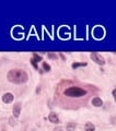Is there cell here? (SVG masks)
<instances>
[{
	"label": "cell",
	"instance_id": "obj_1",
	"mask_svg": "<svg viewBox=\"0 0 116 131\" xmlns=\"http://www.w3.org/2000/svg\"><path fill=\"white\" fill-rule=\"evenodd\" d=\"M58 89H59V95L64 98H67V100L85 101L89 95L88 89L78 84H73L72 81L63 82Z\"/></svg>",
	"mask_w": 116,
	"mask_h": 131
},
{
	"label": "cell",
	"instance_id": "obj_2",
	"mask_svg": "<svg viewBox=\"0 0 116 131\" xmlns=\"http://www.w3.org/2000/svg\"><path fill=\"white\" fill-rule=\"evenodd\" d=\"M7 79L9 80L11 83L23 84L27 81L28 75L23 69H11V70L7 73Z\"/></svg>",
	"mask_w": 116,
	"mask_h": 131
},
{
	"label": "cell",
	"instance_id": "obj_3",
	"mask_svg": "<svg viewBox=\"0 0 116 131\" xmlns=\"http://www.w3.org/2000/svg\"><path fill=\"white\" fill-rule=\"evenodd\" d=\"M90 57H91V59H92L94 62H96L98 64L103 66L105 63V59L103 58V56L100 55V54H98V52H91Z\"/></svg>",
	"mask_w": 116,
	"mask_h": 131
},
{
	"label": "cell",
	"instance_id": "obj_4",
	"mask_svg": "<svg viewBox=\"0 0 116 131\" xmlns=\"http://www.w3.org/2000/svg\"><path fill=\"white\" fill-rule=\"evenodd\" d=\"M13 100H14V96H13V94H12V93L8 92V93H5L2 95V102H3V103H6V104L12 103Z\"/></svg>",
	"mask_w": 116,
	"mask_h": 131
},
{
	"label": "cell",
	"instance_id": "obj_5",
	"mask_svg": "<svg viewBox=\"0 0 116 131\" xmlns=\"http://www.w3.org/2000/svg\"><path fill=\"white\" fill-rule=\"evenodd\" d=\"M21 114V103H15L13 105V116L19 117Z\"/></svg>",
	"mask_w": 116,
	"mask_h": 131
},
{
	"label": "cell",
	"instance_id": "obj_6",
	"mask_svg": "<svg viewBox=\"0 0 116 131\" xmlns=\"http://www.w3.org/2000/svg\"><path fill=\"white\" fill-rule=\"evenodd\" d=\"M48 120L52 122V124H58L59 122V118H58L57 114L55 113H51L48 115Z\"/></svg>",
	"mask_w": 116,
	"mask_h": 131
},
{
	"label": "cell",
	"instance_id": "obj_7",
	"mask_svg": "<svg viewBox=\"0 0 116 131\" xmlns=\"http://www.w3.org/2000/svg\"><path fill=\"white\" fill-rule=\"evenodd\" d=\"M91 103H92V105L95 106V107H101V106L103 105V101L99 96H96V97H93L92 98Z\"/></svg>",
	"mask_w": 116,
	"mask_h": 131
},
{
	"label": "cell",
	"instance_id": "obj_8",
	"mask_svg": "<svg viewBox=\"0 0 116 131\" xmlns=\"http://www.w3.org/2000/svg\"><path fill=\"white\" fill-rule=\"evenodd\" d=\"M84 131H95V127L91 122H86L84 126Z\"/></svg>",
	"mask_w": 116,
	"mask_h": 131
},
{
	"label": "cell",
	"instance_id": "obj_9",
	"mask_svg": "<svg viewBox=\"0 0 116 131\" xmlns=\"http://www.w3.org/2000/svg\"><path fill=\"white\" fill-rule=\"evenodd\" d=\"M86 66V62H73L71 64V67L73 69H77V68H79V67H85Z\"/></svg>",
	"mask_w": 116,
	"mask_h": 131
},
{
	"label": "cell",
	"instance_id": "obj_10",
	"mask_svg": "<svg viewBox=\"0 0 116 131\" xmlns=\"http://www.w3.org/2000/svg\"><path fill=\"white\" fill-rule=\"evenodd\" d=\"M66 129H67V131H74V129H76V125H74L73 122H69V124L67 125V127H66Z\"/></svg>",
	"mask_w": 116,
	"mask_h": 131
},
{
	"label": "cell",
	"instance_id": "obj_11",
	"mask_svg": "<svg viewBox=\"0 0 116 131\" xmlns=\"http://www.w3.org/2000/svg\"><path fill=\"white\" fill-rule=\"evenodd\" d=\"M9 124L10 126H16V124H18V120H16V117L12 116L9 118Z\"/></svg>",
	"mask_w": 116,
	"mask_h": 131
},
{
	"label": "cell",
	"instance_id": "obj_12",
	"mask_svg": "<svg viewBox=\"0 0 116 131\" xmlns=\"http://www.w3.org/2000/svg\"><path fill=\"white\" fill-rule=\"evenodd\" d=\"M42 64H43V69H44L45 71H51L52 68H51V66H49L47 62H43Z\"/></svg>",
	"mask_w": 116,
	"mask_h": 131
},
{
	"label": "cell",
	"instance_id": "obj_13",
	"mask_svg": "<svg viewBox=\"0 0 116 131\" xmlns=\"http://www.w3.org/2000/svg\"><path fill=\"white\" fill-rule=\"evenodd\" d=\"M33 58H34L37 62H38V61H42V57H41L40 55H37L36 52H34V54H33Z\"/></svg>",
	"mask_w": 116,
	"mask_h": 131
},
{
	"label": "cell",
	"instance_id": "obj_14",
	"mask_svg": "<svg viewBox=\"0 0 116 131\" xmlns=\"http://www.w3.org/2000/svg\"><path fill=\"white\" fill-rule=\"evenodd\" d=\"M31 64H32L35 69H38V67H37V61H36L34 58H32V59H31Z\"/></svg>",
	"mask_w": 116,
	"mask_h": 131
},
{
	"label": "cell",
	"instance_id": "obj_15",
	"mask_svg": "<svg viewBox=\"0 0 116 131\" xmlns=\"http://www.w3.org/2000/svg\"><path fill=\"white\" fill-rule=\"evenodd\" d=\"M47 56H48V58H52V59H56L57 58V56L55 54H48Z\"/></svg>",
	"mask_w": 116,
	"mask_h": 131
},
{
	"label": "cell",
	"instance_id": "obj_16",
	"mask_svg": "<svg viewBox=\"0 0 116 131\" xmlns=\"http://www.w3.org/2000/svg\"><path fill=\"white\" fill-rule=\"evenodd\" d=\"M112 95H113V97H114V100H115V102H116V88L112 91Z\"/></svg>",
	"mask_w": 116,
	"mask_h": 131
},
{
	"label": "cell",
	"instance_id": "obj_17",
	"mask_svg": "<svg viewBox=\"0 0 116 131\" xmlns=\"http://www.w3.org/2000/svg\"><path fill=\"white\" fill-rule=\"evenodd\" d=\"M54 131H63V128H61V127H56V128L54 129Z\"/></svg>",
	"mask_w": 116,
	"mask_h": 131
},
{
	"label": "cell",
	"instance_id": "obj_18",
	"mask_svg": "<svg viewBox=\"0 0 116 131\" xmlns=\"http://www.w3.org/2000/svg\"><path fill=\"white\" fill-rule=\"evenodd\" d=\"M59 55H60V57H61V58H63V59H64V60H65V56H64V55H63V54H59Z\"/></svg>",
	"mask_w": 116,
	"mask_h": 131
}]
</instances>
